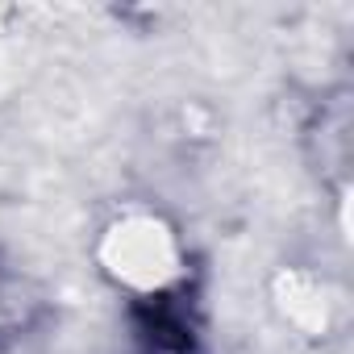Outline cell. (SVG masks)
Listing matches in <instances>:
<instances>
[{
	"instance_id": "obj_1",
	"label": "cell",
	"mask_w": 354,
	"mask_h": 354,
	"mask_svg": "<svg viewBox=\"0 0 354 354\" xmlns=\"http://www.w3.org/2000/svg\"><path fill=\"white\" fill-rule=\"evenodd\" d=\"M100 267L117 288L133 296H162L184 279L188 259L167 217L133 209L109 221V230L100 234Z\"/></svg>"
}]
</instances>
